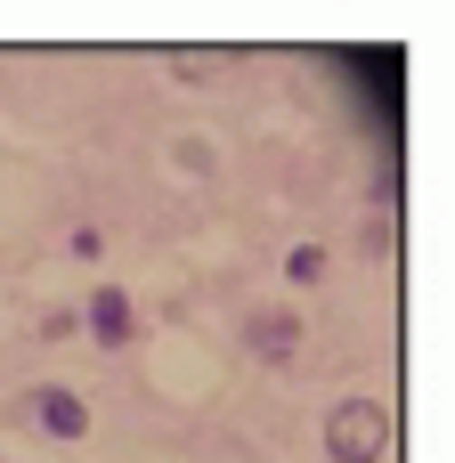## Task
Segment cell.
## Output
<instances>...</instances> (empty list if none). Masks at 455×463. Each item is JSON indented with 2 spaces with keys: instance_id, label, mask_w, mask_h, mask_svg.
I'll return each mask as SVG.
<instances>
[{
  "instance_id": "cell-1",
  "label": "cell",
  "mask_w": 455,
  "mask_h": 463,
  "mask_svg": "<svg viewBox=\"0 0 455 463\" xmlns=\"http://www.w3.org/2000/svg\"><path fill=\"white\" fill-rule=\"evenodd\" d=\"M326 456L334 463H383L391 456V407L366 399V391L334 399V407H326Z\"/></svg>"
},
{
  "instance_id": "cell-2",
  "label": "cell",
  "mask_w": 455,
  "mask_h": 463,
  "mask_svg": "<svg viewBox=\"0 0 455 463\" xmlns=\"http://www.w3.org/2000/svg\"><path fill=\"white\" fill-rule=\"evenodd\" d=\"M244 350H252L261 366H293V350H301V317H293V309H261V317H244Z\"/></svg>"
},
{
  "instance_id": "cell-3",
  "label": "cell",
  "mask_w": 455,
  "mask_h": 463,
  "mask_svg": "<svg viewBox=\"0 0 455 463\" xmlns=\"http://www.w3.org/2000/svg\"><path fill=\"white\" fill-rule=\"evenodd\" d=\"M33 423L49 431V439H90V407H81V391H65V383H41L33 391Z\"/></svg>"
},
{
  "instance_id": "cell-4",
  "label": "cell",
  "mask_w": 455,
  "mask_h": 463,
  "mask_svg": "<svg viewBox=\"0 0 455 463\" xmlns=\"http://www.w3.org/2000/svg\"><path fill=\"white\" fill-rule=\"evenodd\" d=\"M81 317H90V342H98V350H122V342L138 334V309H130V293H122V285H98Z\"/></svg>"
},
{
  "instance_id": "cell-5",
  "label": "cell",
  "mask_w": 455,
  "mask_h": 463,
  "mask_svg": "<svg viewBox=\"0 0 455 463\" xmlns=\"http://www.w3.org/2000/svg\"><path fill=\"white\" fill-rule=\"evenodd\" d=\"M228 73V49H179L171 57V81H220Z\"/></svg>"
},
{
  "instance_id": "cell-6",
  "label": "cell",
  "mask_w": 455,
  "mask_h": 463,
  "mask_svg": "<svg viewBox=\"0 0 455 463\" xmlns=\"http://www.w3.org/2000/svg\"><path fill=\"white\" fill-rule=\"evenodd\" d=\"M285 277H293V285H318V277H326V252H318V244H293V252H285Z\"/></svg>"
}]
</instances>
